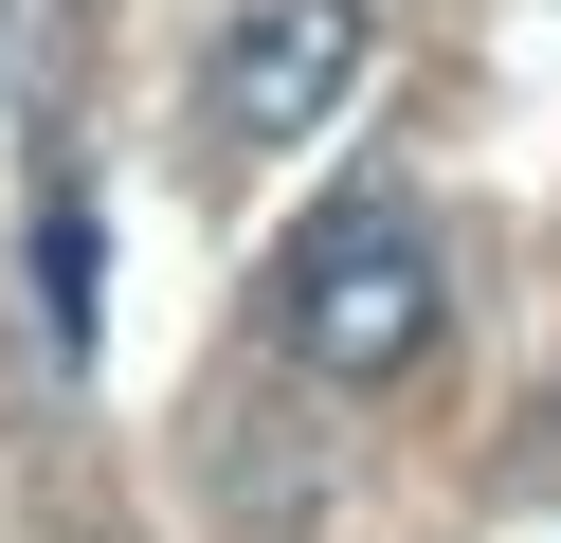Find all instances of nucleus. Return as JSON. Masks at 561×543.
I'll return each mask as SVG.
<instances>
[{
    "label": "nucleus",
    "instance_id": "obj_1",
    "mask_svg": "<svg viewBox=\"0 0 561 543\" xmlns=\"http://www.w3.org/2000/svg\"><path fill=\"white\" fill-rule=\"evenodd\" d=\"M272 344H290L308 381H399V362L435 344V217H416L399 181H344V200L272 253Z\"/></svg>",
    "mask_w": 561,
    "mask_h": 543
},
{
    "label": "nucleus",
    "instance_id": "obj_2",
    "mask_svg": "<svg viewBox=\"0 0 561 543\" xmlns=\"http://www.w3.org/2000/svg\"><path fill=\"white\" fill-rule=\"evenodd\" d=\"M363 72V0H236L199 55V127L218 145H308Z\"/></svg>",
    "mask_w": 561,
    "mask_h": 543
},
{
    "label": "nucleus",
    "instance_id": "obj_3",
    "mask_svg": "<svg viewBox=\"0 0 561 543\" xmlns=\"http://www.w3.org/2000/svg\"><path fill=\"white\" fill-rule=\"evenodd\" d=\"M37 326L91 344V200H37Z\"/></svg>",
    "mask_w": 561,
    "mask_h": 543
},
{
    "label": "nucleus",
    "instance_id": "obj_4",
    "mask_svg": "<svg viewBox=\"0 0 561 543\" xmlns=\"http://www.w3.org/2000/svg\"><path fill=\"white\" fill-rule=\"evenodd\" d=\"M0 55H19V0H0Z\"/></svg>",
    "mask_w": 561,
    "mask_h": 543
}]
</instances>
